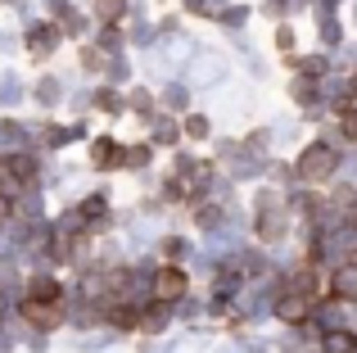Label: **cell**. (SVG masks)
Returning a JSON list of instances; mask_svg holds the SVG:
<instances>
[{"mask_svg": "<svg viewBox=\"0 0 357 353\" xmlns=\"http://www.w3.org/2000/svg\"><path fill=\"white\" fill-rule=\"evenodd\" d=\"M185 132H190V136H208V123H204V118H190V123H185Z\"/></svg>", "mask_w": 357, "mask_h": 353, "instance_id": "15", "label": "cell"}, {"mask_svg": "<svg viewBox=\"0 0 357 353\" xmlns=\"http://www.w3.org/2000/svg\"><path fill=\"white\" fill-rule=\"evenodd\" d=\"M140 326H145V331H158V326H163V303H154V308H149V317H140Z\"/></svg>", "mask_w": 357, "mask_h": 353, "instance_id": "12", "label": "cell"}, {"mask_svg": "<svg viewBox=\"0 0 357 353\" xmlns=\"http://www.w3.org/2000/svg\"><path fill=\"white\" fill-rule=\"evenodd\" d=\"M326 353H357V336H349V331H331V336H326Z\"/></svg>", "mask_w": 357, "mask_h": 353, "instance_id": "8", "label": "cell"}, {"mask_svg": "<svg viewBox=\"0 0 357 353\" xmlns=\"http://www.w3.org/2000/svg\"><path fill=\"white\" fill-rule=\"evenodd\" d=\"M114 322L131 331V326H140V313H136V308H118V313H114Z\"/></svg>", "mask_w": 357, "mask_h": 353, "instance_id": "11", "label": "cell"}, {"mask_svg": "<svg viewBox=\"0 0 357 353\" xmlns=\"http://www.w3.org/2000/svg\"><path fill=\"white\" fill-rule=\"evenodd\" d=\"M307 308H312V299L307 294H285V299H276V317H285V322H303L307 317Z\"/></svg>", "mask_w": 357, "mask_h": 353, "instance_id": "5", "label": "cell"}, {"mask_svg": "<svg viewBox=\"0 0 357 353\" xmlns=\"http://www.w3.org/2000/svg\"><path fill=\"white\" fill-rule=\"evenodd\" d=\"M298 172H303L307 181H326V176L335 172V150L331 145H312V150L298 159Z\"/></svg>", "mask_w": 357, "mask_h": 353, "instance_id": "1", "label": "cell"}, {"mask_svg": "<svg viewBox=\"0 0 357 353\" xmlns=\"http://www.w3.org/2000/svg\"><path fill=\"white\" fill-rule=\"evenodd\" d=\"M91 159H96L100 168H118V163L127 159V154H122L118 145H114V141H109V136H105V141H96V145H91Z\"/></svg>", "mask_w": 357, "mask_h": 353, "instance_id": "7", "label": "cell"}, {"mask_svg": "<svg viewBox=\"0 0 357 353\" xmlns=\"http://www.w3.org/2000/svg\"><path fill=\"white\" fill-rule=\"evenodd\" d=\"M335 294H340V299H357V267H344V272L335 276Z\"/></svg>", "mask_w": 357, "mask_h": 353, "instance_id": "9", "label": "cell"}, {"mask_svg": "<svg viewBox=\"0 0 357 353\" xmlns=\"http://www.w3.org/2000/svg\"><path fill=\"white\" fill-rule=\"evenodd\" d=\"M32 299H59V285H54V281H45V285H36V294H32Z\"/></svg>", "mask_w": 357, "mask_h": 353, "instance_id": "13", "label": "cell"}, {"mask_svg": "<svg viewBox=\"0 0 357 353\" xmlns=\"http://www.w3.org/2000/svg\"><path fill=\"white\" fill-rule=\"evenodd\" d=\"M54 41H59V32H54L50 23H45V27H32V32H27V50H32V54H50V50H54Z\"/></svg>", "mask_w": 357, "mask_h": 353, "instance_id": "6", "label": "cell"}, {"mask_svg": "<svg viewBox=\"0 0 357 353\" xmlns=\"http://www.w3.org/2000/svg\"><path fill=\"white\" fill-rule=\"evenodd\" d=\"M185 285H190V281H185V272H181V267H172V263H167L163 272L154 276V294H158V303H172V299H181V294H185Z\"/></svg>", "mask_w": 357, "mask_h": 353, "instance_id": "2", "label": "cell"}, {"mask_svg": "<svg viewBox=\"0 0 357 353\" xmlns=\"http://www.w3.org/2000/svg\"><path fill=\"white\" fill-rule=\"evenodd\" d=\"M27 181H32V159L27 154L0 159V186H27Z\"/></svg>", "mask_w": 357, "mask_h": 353, "instance_id": "3", "label": "cell"}, {"mask_svg": "<svg viewBox=\"0 0 357 353\" xmlns=\"http://www.w3.org/2000/svg\"><path fill=\"white\" fill-rule=\"evenodd\" d=\"M340 123H344V136L357 141V109H340Z\"/></svg>", "mask_w": 357, "mask_h": 353, "instance_id": "10", "label": "cell"}, {"mask_svg": "<svg viewBox=\"0 0 357 353\" xmlns=\"http://www.w3.org/2000/svg\"><path fill=\"white\" fill-rule=\"evenodd\" d=\"M23 317L32 322V326H41V331H54V326H59V308H54L50 299H27L23 303Z\"/></svg>", "mask_w": 357, "mask_h": 353, "instance_id": "4", "label": "cell"}, {"mask_svg": "<svg viewBox=\"0 0 357 353\" xmlns=\"http://www.w3.org/2000/svg\"><path fill=\"white\" fill-rule=\"evenodd\" d=\"M82 213H86V218H100V213H105V200H100V195H91V200L82 204Z\"/></svg>", "mask_w": 357, "mask_h": 353, "instance_id": "14", "label": "cell"}]
</instances>
